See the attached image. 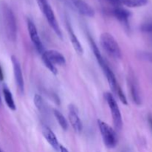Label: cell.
Wrapping results in <instances>:
<instances>
[{
    "instance_id": "obj_7",
    "label": "cell",
    "mask_w": 152,
    "mask_h": 152,
    "mask_svg": "<svg viewBox=\"0 0 152 152\" xmlns=\"http://www.w3.org/2000/svg\"><path fill=\"white\" fill-rule=\"evenodd\" d=\"M27 26H28L30 38H31L33 44L35 46L36 49L38 51V53H40V54H42L43 52L45 51L44 46H43L42 42L41 39L39 38V36L38 31H37L35 24L31 19H28L27 20Z\"/></svg>"
},
{
    "instance_id": "obj_28",
    "label": "cell",
    "mask_w": 152,
    "mask_h": 152,
    "mask_svg": "<svg viewBox=\"0 0 152 152\" xmlns=\"http://www.w3.org/2000/svg\"><path fill=\"white\" fill-rule=\"evenodd\" d=\"M0 152H2V151H1V149H0Z\"/></svg>"
},
{
    "instance_id": "obj_11",
    "label": "cell",
    "mask_w": 152,
    "mask_h": 152,
    "mask_svg": "<svg viewBox=\"0 0 152 152\" xmlns=\"http://www.w3.org/2000/svg\"><path fill=\"white\" fill-rule=\"evenodd\" d=\"M129 85L133 101L137 105H140L141 104L140 93L139 86H138L137 81L136 77H134L133 73H131L129 76Z\"/></svg>"
},
{
    "instance_id": "obj_3",
    "label": "cell",
    "mask_w": 152,
    "mask_h": 152,
    "mask_svg": "<svg viewBox=\"0 0 152 152\" xmlns=\"http://www.w3.org/2000/svg\"><path fill=\"white\" fill-rule=\"evenodd\" d=\"M100 44L108 54L115 59H120L121 50L114 37L109 33H103L100 37Z\"/></svg>"
},
{
    "instance_id": "obj_17",
    "label": "cell",
    "mask_w": 152,
    "mask_h": 152,
    "mask_svg": "<svg viewBox=\"0 0 152 152\" xmlns=\"http://www.w3.org/2000/svg\"><path fill=\"white\" fill-rule=\"evenodd\" d=\"M148 0H120V5L128 7H140L148 4Z\"/></svg>"
},
{
    "instance_id": "obj_22",
    "label": "cell",
    "mask_w": 152,
    "mask_h": 152,
    "mask_svg": "<svg viewBox=\"0 0 152 152\" xmlns=\"http://www.w3.org/2000/svg\"><path fill=\"white\" fill-rule=\"evenodd\" d=\"M141 31L145 34H152V21L144 22L140 27Z\"/></svg>"
},
{
    "instance_id": "obj_1",
    "label": "cell",
    "mask_w": 152,
    "mask_h": 152,
    "mask_svg": "<svg viewBox=\"0 0 152 152\" xmlns=\"http://www.w3.org/2000/svg\"><path fill=\"white\" fill-rule=\"evenodd\" d=\"M90 42L92 50H93L94 52V54L96 56V60H97L98 63H99V65H100V67L102 68V71H103L104 74H105V77H106L110 88H111V90L113 91V92L117 94V91H118V89L120 88V87L119 86L118 83H117V80H116L114 74L113 73V71H111V68L108 67V65H107L105 59H104L103 56H102V54H101L100 52H99V50L97 48V46H96V43L94 42V40L92 39L91 38H90Z\"/></svg>"
},
{
    "instance_id": "obj_21",
    "label": "cell",
    "mask_w": 152,
    "mask_h": 152,
    "mask_svg": "<svg viewBox=\"0 0 152 152\" xmlns=\"http://www.w3.org/2000/svg\"><path fill=\"white\" fill-rule=\"evenodd\" d=\"M137 56L140 59L152 63V52L142 51L137 53Z\"/></svg>"
},
{
    "instance_id": "obj_2",
    "label": "cell",
    "mask_w": 152,
    "mask_h": 152,
    "mask_svg": "<svg viewBox=\"0 0 152 152\" xmlns=\"http://www.w3.org/2000/svg\"><path fill=\"white\" fill-rule=\"evenodd\" d=\"M3 16L6 36L10 42H15L17 34L16 21L14 13L8 6L4 5L3 7Z\"/></svg>"
},
{
    "instance_id": "obj_15",
    "label": "cell",
    "mask_w": 152,
    "mask_h": 152,
    "mask_svg": "<svg viewBox=\"0 0 152 152\" xmlns=\"http://www.w3.org/2000/svg\"><path fill=\"white\" fill-rule=\"evenodd\" d=\"M68 34H69V37L71 39V43H72V45L74 47V50H76L78 54H83V48L82 45L80 44V41H79L78 38L77 37V36L74 34V31L72 30V28H71V25L69 23H68Z\"/></svg>"
},
{
    "instance_id": "obj_8",
    "label": "cell",
    "mask_w": 152,
    "mask_h": 152,
    "mask_svg": "<svg viewBox=\"0 0 152 152\" xmlns=\"http://www.w3.org/2000/svg\"><path fill=\"white\" fill-rule=\"evenodd\" d=\"M11 62L12 64H13V74H14L16 84L17 86L19 92L22 94H23L24 91H25V82H24L20 63H19V61L18 60V59L15 56H11Z\"/></svg>"
},
{
    "instance_id": "obj_10",
    "label": "cell",
    "mask_w": 152,
    "mask_h": 152,
    "mask_svg": "<svg viewBox=\"0 0 152 152\" xmlns=\"http://www.w3.org/2000/svg\"><path fill=\"white\" fill-rule=\"evenodd\" d=\"M68 118L74 130L77 133H80L83 130V124L80 120L77 107L72 104L68 105Z\"/></svg>"
},
{
    "instance_id": "obj_5",
    "label": "cell",
    "mask_w": 152,
    "mask_h": 152,
    "mask_svg": "<svg viewBox=\"0 0 152 152\" xmlns=\"http://www.w3.org/2000/svg\"><path fill=\"white\" fill-rule=\"evenodd\" d=\"M105 99L111 111L114 128L116 130L120 131L123 128V119H122L121 113H120V110L117 105V101L113 94H111L110 92H106L105 94Z\"/></svg>"
},
{
    "instance_id": "obj_6",
    "label": "cell",
    "mask_w": 152,
    "mask_h": 152,
    "mask_svg": "<svg viewBox=\"0 0 152 152\" xmlns=\"http://www.w3.org/2000/svg\"><path fill=\"white\" fill-rule=\"evenodd\" d=\"M38 5L39 7L40 10H42V12L43 14H44V16H45L46 19H47L50 28L53 30L55 34H56L58 37L62 38V31H61L59 24H58L57 20H56V16H55L54 14V12H53V9L51 8L50 4H49L48 1H45V2H43L42 3V4H38Z\"/></svg>"
},
{
    "instance_id": "obj_19",
    "label": "cell",
    "mask_w": 152,
    "mask_h": 152,
    "mask_svg": "<svg viewBox=\"0 0 152 152\" xmlns=\"http://www.w3.org/2000/svg\"><path fill=\"white\" fill-rule=\"evenodd\" d=\"M53 115H54L55 118H56V121L59 124L60 127L63 129L64 131H66L68 128V123L66 119L63 116V114L58 110L54 109L53 110Z\"/></svg>"
},
{
    "instance_id": "obj_4",
    "label": "cell",
    "mask_w": 152,
    "mask_h": 152,
    "mask_svg": "<svg viewBox=\"0 0 152 152\" xmlns=\"http://www.w3.org/2000/svg\"><path fill=\"white\" fill-rule=\"evenodd\" d=\"M98 126L102 135L103 142L108 148H114L117 145L118 139L115 131L105 122L100 120H97Z\"/></svg>"
},
{
    "instance_id": "obj_14",
    "label": "cell",
    "mask_w": 152,
    "mask_h": 152,
    "mask_svg": "<svg viewBox=\"0 0 152 152\" xmlns=\"http://www.w3.org/2000/svg\"><path fill=\"white\" fill-rule=\"evenodd\" d=\"M112 14L117 20L125 25H127L129 23V18L132 16V13L129 10L123 8L120 6L114 7V9L112 10Z\"/></svg>"
},
{
    "instance_id": "obj_12",
    "label": "cell",
    "mask_w": 152,
    "mask_h": 152,
    "mask_svg": "<svg viewBox=\"0 0 152 152\" xmlns=\"http://www.w3.org/2000/svg\"><path fill=\"white\" fill-rule=\"evenodd\" d=\"M44 56H45L51 63L53 65H59V66H62L65 65L66 63V60L65 58L60 52L57 51L55 50H45L43 52L42 54Z\"/></svg>"
},
{
    "instance_id": "obj_25",
    "label": "cell",
    "mask_w": 152,
    "mask_h": 152,
    "mask_svg": "<svg viewBox=\"0 0 152 152\" xmlns=\"http://www.w3.org/2000/svg\"><path fill=\"white\" fill-rule=\"evenodd\" d=\"M4 79V74H3L2 68H1V65H0V81H2Z\"/></svg>"
},
{
    "instance_id": "obj_26",
    "label": "cell",
    "mask_w": 152,
    "mask_h": 152,
    "mask_svg": "<svg viewBox=\"0 0 152 152\" xmlns=\"http://www.w3.org/2000/svg\"><path fill=\"white\" fill-rule=\"evenodd\" d=\"M148 123H149L150 126H151V128L152 129V117L151 116H149V117H148Z\"/></svg>"
},
{
    "instance_id": "obj_16",
    "label": "cell",
    "mask_w": 152,
    "mask_h": 152,
    "mask_svg": "<svg viewBox=\"0 0 152 152\" xmlns=\"http://www.w3.org/2000/svg\"><path fill=\"white\" fill-rule=\"evenodd\" d=\"M2 92L6 105H7V107H8L10 110H12V111H16V104H15L12 93L10 92V91L9 90L8 88L5 86H3Z\"/></svg>"
},
{
    "instance_id": "obj_27",
    "label": "cell",
    "mask_w": 152,
    "mask_h": 152,
    "mask_svg": "<svg viewBox=\"0 0 152 152\" xmlns=\"http://www.w3.org/2000/svg\"><path fill=\"white\" fill-rule=\"evenodd\" d=\"M1 104V96H0V105Z\"/></svg>"
},
{
    "instance_id": "obj_13",
    "label": "cell",
    "mask_w": 152,
    "mask_h": 152,
    "mask_svg": "<svg viewBox=\"0 0 152 152\" xmlns=\"http://www.w3.org/2000/svg\"><path fill=\"white\" fill-rule=\"evenodd\" d=\"M42 131L43 136L45 138L46 140L48 141V142L50 144V146L56 151H59V146H60V145H59V141H58L56 135L52 132L51 129L49 127H48L47 126H44L42 127Z\"/></svg>"
},
{
    "instance_id": "obj_9",
    "label": "cell",
    "mask_w": 152,
    "mask_h": 152,
    "mask_svg": "<svg viewBox=\"0 0 152 152\" xmlns=\"http://www.w3.org/2000/svg\"><path fill=\"white\" fill-rule=\"evenodd\" d=\"M73 7L80 14L87 17H93L95 15V11L93 7L83 0H70Z\"/></svg>"
},
{
    "instance_id": "obj_20",
    "label": "cell",
    "mask_w": 152,
    "mask_h": 152,
    "mask_svg": "<svg viewBox=\"0 0 152 152\" xmlns=\"http://www.w3.org/2000/svg\"><path fill=\"white\" fill-rule=\"evenodd\" d=\"M41 56H42V62L43 63H44L45 66L46 68H47L52 73V74H53L54 75H56L58 71H57V69H56V66H55L53 63H51V62H50V61L45 57V56H44L43 55H41Z\"/></svg>"
},
{
    "instance_id": "obj_23",
    "label": "cell",
    "mask_w": 152,
    "mask_h": 152,
    "mask_svg": "<svg viewBox=\"0 0 152 152\" xmlns=\"http://www.w3.org/2000/svg\"><path fill=\"white\" fill-rule=\"evenodd\" d=\"M117 95L118 96L119 99H120V101H121L124 105H128V101H127V99H126V95L124 94L123 91H122L121 88H120L118 89V91H117Z\"/></svg>"
},
{
    "instance_id": "obj_18",
    "label": "cell",
    "mask_w": 152,
    "mask_h": 152,
    "mask_svg": "<svg viewBox=\"0 0 152 152\" xmlns=\"http://www.w3.org/2000/svg\"><path fill=\"white\" fill-rule=\"evenodd\" d=\"M34 102L37 109L39 111V112H41L42 114H46L47 113V106H46L44 99H42V97L40 95L35 94L34 97Z\"/></svg>"
},
{
    "instance_id": "obj_24",
    "label": "cell",
    "mask_w": 152,
    "mask_h": 152,
    "mask_svg": "<svg viewBox=\"0 0 152 152\" xmlns=\"http://www.w3.org/2000/svg\"><path fill=\"white\" fill-rule=\"evenodd\" d=\"M59 151L60 152H68V149H67L65 147L62 146V145H60V146H59Z\"/></svg>"
}]
</instances>
